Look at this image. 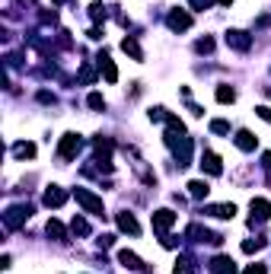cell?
Wrapping results in <instances>:
<instances>
[{"label":"cell","instance_id":"8fae6325","mask_svg":"<svg viewBox=\"0 0 271 274\" xmlns=\"http://www.w3.org/2000/svg\"><path fill=\"white\" fill-rule=\"evenodd\" d=\"M236 147H239L243 153H252V150L258 147V137L252 134V131H236Z\"/></svg>","mask_w":271,"mask_h":274},{"label":"cell","instance_id":"8992f818","mask_svg":"<svg viewBox=\"0 0 271 274\" xmlns=\"http://www.w3.org/2000/svg\"><path fill=\"white\" fill-rule=\"evenodd\" d=\"M172 223H175V214H172V210H166V207H163V210H153V230H157V233H166Z\"/></svg>","mask_w":271,"mask_h":274},{"label":"cell","instance_id":"f546056e","mask_svg":"<svg viewBox=\"0 0 271 274\" xmlns=\"http://www.w3.org/2000/svg\"><path fill=\"white\" fill-rule=\"evenodd\" d=\"M96 242H99V249H109V246L115 242V236H99V239H96Z\"/></svg>","mask_w":271,"mask_h":274},{"label":"cell","instance_id":"e575fe53","mask_svg":"<svg viewBox=\"0 0 271 274\" xmlns=\"http://www.w3.org/2000/svg\"><path fill=\"white\" fill-rule=\"evenodd\" d=\"M54 4H67V0H54Z\"/></svg>","mask_w":271,"mask_h":274},{"label":"cell","instance_id":"5b68a950","mask_svg":"<svg viewBox=\"0 0 271 274\" xmlns=\"http://www.w3.org/2000/svg\"><path fill=\"white\" fill-rule=\"evenodd\" d=\"M166 26H169L172 32H185L188 26H192V16H188L185 10H172V13L166 16Z\"/></svg>","mask_w":271,"mask_h":274},{"label":"cell","instance_id":"d6986e66","mask_svg":"<svg viewBox=\"0 0 271 274\" xmlns=\"http://www.w3.org/2000/svg\"><path fill=\"white\" fill-rule=\"evenodd\" d=\"M217 102H223V105H227V102H236V89L227 86V83H223V86H217Z\"/></svg>","mask_w":271,"mask_h":274},{"label":"cell","instance_id":"4dcf8cb0","mask_svg":"<svg viewBox=\"0 0 271 274\" xmlns=\"http://www.w3.org/2000/svg\"><path fill=\"white\" fill-rule=\"evenodd\" d=\"M268 268L265 265H252V268H246V274H265Z\"/></svg>","mask_w":271,"mask_h":274},{"label":"cell","instance_id":"6da1fadb","mask_svg":"<svg viewBox=\"0 0 271 274\" xmlns=\"http://www.w3.org/2000/svg\"><path fill=\"white\" fill-rule=\"evenodd\" d=\"M74 198H77V204L83 207L86 214H96V217H102V214H105L102 198H96L93 192H86V188H74Z\"/></svg>","mask_w":271,"mask_h":274},{"label":"cell","instance_id":"ffe728a7","mask_svg":"<svg viewBox=\"0 0 271 274\" xmlns=\"http://www.w3.org/2000/svg\"><path fill=\"white\" fill-rule=\"evenodd\" d=\"M13 153H16L19 160H32V157H35V144H16Z\"/></svg>","mask_w":271,"mask_h":274},{"label":"cell","instance_id":"e0dca14e","mask_svg":"<svg viewBox=\"0 0 271 274\" xmlns=\"http://www.w3.org/2000/svg\"><path fill=\"white\" fill-rule=\"evenodd\" d=\"M45 230H48V236H51L54 242H64V239H67L64 223H61V220H48V226H45Z\"/></svg>","mask_w":271,"mask_h":274},{"label":"cell","instance_id":"9c48e42d","mask_svg":"<svg viewBox=\"0 0 271 274\" xmlns=\"http://www.w3.org/2000/svg\"><path fill=\"white\" fill-rule=\"evenodd\" d=\"M201 169H204L207 175H220V172H223V163H220V157H217V153L204 150V157H201Z\"/></svg>","mask_w":271,"mask_h":274},{"label":"cell","instance_id":"83f0119b","mask_svg":"<svg viewBox=\"0 0 271 274\" xmlns=\"http://www.w3.org/2000/svg\"><path fill=\"white\" fill-rule=\"evenodd\" d=\"M80 80H83V83H93V80H96V70H93V67H80Z\"/></svg>","mask_w":271,"mask_h":274},{"label":"cell","instance_id":"7c38bea8","mask_svg":"<svg viewBox=\"0 0 271 274\" xmlns=\"http://www.w3.org/2000/svg\"><path fill=\"white\" fill-rule=\"evenodd\" d=\"M118 230L122 233H131V236H140V226H137V220H134V214H118Z\"/></svg>","mask_w":271,"mask_h":274},{"label":"cell","instance_id":"d6a6232c","mask_svg":"<svg viewBox=\"0 0 271 274\" xmlns=\"http://www.w3.org/2000/svg\"><path fill=\"white\" fill-rule=\"evenodd\" d=\"M262 166H265V169H271V153H265V157H262Z\"/></svg>","mask_w":271,"mask_h":274},{"label":"cell","instance_id":"7a4b0ae2","mask_svg":"<svg viewBox=\"0 0 271 274\" xmlns=\"http://www.w3.org/2000/svg\"><path fill=\"white\" fill-rule=\"evenodd\" d=\"M80 147H83L80 134H64L61 144H57V153H61V160H70V157H77V153H80Z\"/></svg>","mask_w":271,"mask_h":274},{"label":"cell","instance_id":"836d02e7","mask_svg":"<svg viewBox=\"0 0 271 274\" xmlns=\"http://www.w3.org/2000/svg\"><path fill=\"white\" fill-rule=\"evenodd\" d=\"M217 4H223V7H227V4H233V0H217Z\"/></svg>","mask_w":271,"mask_h":274},{"label":"cell","instance_id":"cb8c5ba5","mask_svg":"<svg viewBox=\"0 0 271 274\" xmlns=\"http://www.w3.org/2000/svg\"><path fill=\"white\" fill-rule=\"evenodd\" d=\"M195 48L201 51V54H210V51H214V39H198V45H195Z\"/></svg>","mask_w":271,"mask_h":274},{"label":"cell","instance_id":"2e32d148","mask_svg":"<svg viewBox=\"0 0 271 274\" xmlns=\"http://www.w3.org/2000/svg\"><path fill=\"white\" fill-rule=\"evenodd\" d=\"M204 214H214V217H220V220H233L236 207H233V204H214V207H207Z\"/></svg>","mask_w":271,"mask_h":274},{"label":"cell","instance_id":"7402d4cb","mask_svg":"<svg viewBox=\"0 0 271 274\" xmlns=\"http://www.w3.org/2000/svg\"><path fill=\"white\" fill-rule=\"evenodd\" d=\"M70 230H74L77 236H86V233H89V223H86L83 217H74V220H70Z\"/></svg>","mask_w":271,"mask_h":274},{"label":"cell","instance_id":"484cf974","mask_svg":"<svg viewBox=\"0 0 271 274\" xmlns=\"http://www.w3.org/2000/svg\"><path fill=\"white\" fill-rule=\"evenodd\" d=\"M210 131H214V134H230V125L217 118V121H210Z\"/></svg>","mask_w":271,"mask_h":274},{"label":"cell","instance_id":"277c9868","mask_svg":"<svg viewBox=\"0 0 271 274\" xmlns=\"http://www.w3.org/2000/svg\"><path fill=\"white\" fill-rule=\"evenodd\" d=\"M227 45H230V48H236V51H249L252 48V35L243 32V29H230L227 32Z\"/></svg>","mask_w":271,"mask_h":274},{"label":"cell","instance_id":"9a60e30c","mask_svg":"<svg viewBox=\"0 0 271 274\" xmlns=\"http://www.w3.org/2000/svg\"><path fill=\"white\" fill-rule=\"evenodd\" d=\"M207 192H210V185L204 182V178H195V182H188V195H192V198L201 201V198H207Z\"/></svg>","mask_w":271,"mask_h":274},{"label":"cell","instance_id":"52a82bcc","mask_svg":"<svg viewBox=\"0 0 271 274\" xmlns=\"http://www.w3.org/2000/svg\"><path fill=\"white\" fill-rule=\"evenodd\" d=\"M265 223V220H271V201H265V198H252V223Z\"/></svg>","mask_w":271,"mask_h":274},{"label":"cell","instance_id":"f1b7e54d","mask_svg":"<svg viewBox=\"0 0 271 274\" xmlns=\"http://www.w3.org/2000/svg\"><path fill=\"white\" fill-rule=\"evenodd\" d=\"M258 118H262V121H271V109H268V105H258Z\"/></svg>","mask_w":271,"mask_h":274},{"label":"cell","instance_id":"4316f807","mask_svg":"<svg viewBox=\"0 0 271 274\" xmlns=\"http://www.w3.org/2000/svg\"><path fill=\"white\" fill-rule=\"evenodd\" d=\"M89 16L96 19V22H99V19H105V7H102V4H93V7H89Z\"/></svg>","mask_w":271,"mask_h":274},{"label":"cell","instance_id":"603a6c76","mask_svg":"<svg viewBox=\"0 0 271 274\" xmlns=\"http://www.w3.org/2000/svg\"><path fill=\"white\" fill-rule=\"evenodd\" d=\"M258 249H265V239H258V236H255V239H246V242H243V252H246V255L258 252Z\"/></svg>","mask_w":271,"mask_h":274},{"label":"cell","instance_id":"30bf717a","mask_svg":"<svg viewBox=\"0 0 271 274\" xmlns=\"http://www.w3.org/2000/svg\"><path fill=\"white\" fill-rule=\"evenodd\" d=\"M42 201H45V207H61L64 201H67V192H64V188H57V185H51Z\"/></svg>","mask_w":271,"mask_h":274},{"label":"cell","instance_id":"ac0fdd59","mask_svg":"<svg viewBox=\"0 0 271 274\" xmlns=\"http://www.w3.org/2000/svg\"><path fill=\"white\" fill-rule=\"evenodd\" d=\"M122 51H125V54H131L134 61H144V51H140V45H137L134 39H125V42H122Z\"/></svg>","mask_w":271,"mask_h":274},{"label":"cell","instance_id":"1f68e13d","mask_svg":"<svg viewBox=\"0 0 271 274\" xmlns=\"http://www.w3.org/2000/svg\"><path fill=\"white\" fill-rule=\"evenodd\" d=\"M39 102H54V96H51V93H45V89H42V93H39Z\"/></svg>","mask_w":271,"mask_h":274},{"label":"cell","instance_id":"44dd1931","mask_svg":"<svg viewBox=\"0 0 271 274\" xmlns=\"http://www.w3.org/2000/svg\"><path fill=\"white\" fill-rule=\"evenodd\" d=\"M172 271H175V274H195V261H192V258H179Z\"/></svg>","mask_w":271,"mask_h":274},{"label":"cell","instance_id":"5bb4252c","mask_svg":"<svg viewBox=\"0 0 271 274\" xmlns=\"http://www.w3.org/2000/svg\"><path fill=\"white\" fill-rule=\"evenodd\" d=\"M99 70H102V77L105 80H109V83H115V80H118V70H115V64H112V57L109 54H99Z\"/></svg>","mask_w":271,"mask_h":274},{"label":"cell","instance_id":"3957f363","mask_svg":"<svg viewBox=\"0 0 271 274\" xmlns=\"http://www.w3.org/2000/svg\"><path fill=\"white\" fill-rule=\"evenodd\" d=\"M29 217H32V207H29V204H19V207H10L4 220H7V226H10V230H19V226L26 223Z\"/></svg>","mask_w":271,"mask_h":274},{"label":"cell","instance_id":"d4e9b609","mask_svg":"<svg viewBox=\"0 0 271 274\" xmlns=\"http://www.w3.org/2000/svg\"><path fill=\"white\" fill-rule=\"evenodd\" d=\"M86 102H89V109H96V112L105 109V99L99 96V93H89V99H86Z\"/></svg>","mask_w":271,"mask_h":274},{"label":"cell","instance_id":"4fadbf2b","mask_svg":"<svg viewBox=\"0 0 271 274\" xmlns=\"http://www.w3.org/2000/svg\"><path fill=\"white\" fill-rule=\"evenodd\" d=\"M118 261H122V268H128V271H144V261H140L134 252H128V249L118 252Z\"/></svg>","mask_w":271,"mask_h":274},{"label":"cell","instance_id":"ba28073f","mask_svg":"<svg viewBox=\"0 0 271 274\" xmlns=\"http://www.w3.org/2000/svg\"><path fill=\"white\" fill-rule=\"evenodd\" d=\"M210 274H236V261L230 255H217L210 261Z\"/></svg>","mask_w":271,"mask_h":274}]
</instances>
